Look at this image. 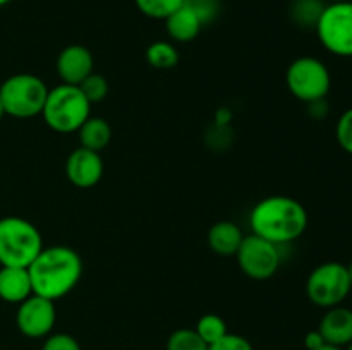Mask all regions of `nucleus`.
Wrapping results in <instances>:
<instances>
[{
	"label": "nucleus",
	"mask_w": 352,
	"mask_h": 350,
	"mask_svg": "<svg viewBox=\"0 0 352 350\" xmlns=\"http://www.w3.org/2000/svg\"><path fill=\"white\" fill-rule=\"evenodd\" d=\"M28 271L33 294L55 302L78 287L82 277V259L72 247H43Z\"/></svg>",
	"instance_id": "1"
},
{
	"label": "nucleus",
	"mask_w": 352,
	"mask_h": 350,
	"mask_svg": "<svg viewBox=\"0 0 352 350\" xmlns=\"http://www.w3.org/2000/svg\"><path fill=\"white\" fill-rule=\"evenodd\" d=\"M251 233L277 246L294 242L308 229V211L289 196H270L256 202L250 215Z\"/></svg>",
	"instance_id": "2"
},
{
	"label": "nucleus",
	"mask_w": 352,
	"mask_h": 350,
	"mask_svg": "<svg viewBox=\"0 0 352 350\" xmlns=\"http://www.w3.org/2000/svg\"><path fill=\"white\" fill-rule=\"evenodd\" d=\"M89 115L91 103L86 100L79 86L62 82L54 89H48L41 117L52 130L60 134L78 132Z\"/></svg>",
	"instance_id": "3"
},
{
	"label": "nucleus",
	"mask_w": 352,
	"mask_h": 350,
	"mask_svg": "<svg viewBox=\"0 0 352 350\" xmlns=\"http://www.w3.org/2000/svg\"><path fill=\"white\" fill-rule=\"evenodd\" d=\"M43 249L40 230L21 216L0 220V266L28 268Z\"/></svg>",
	"instance_id": "4"
},
{
	"label": "nucleus",
	"mask_w": 352,
	"mask_h": 350,
	"mask_svg": "<svg viewBox=\"0 0 352 350\" xmlns=\"http://www.w3.org/2000/svg\"><path fill=\"white\" fill-rule=\"evenodd\" d=\"M47 95V84L34 74H14L0 86V100L6 115L16 119L41 115Z\"/></svg>",
	"instance_id": "5"
},
{
	"label": "nucleus",
	"mask_w": 352,
	"mask_h": 350,
	"mask_svg": "<svg viewBox=\"0 0 352 350\" xmlns=\"http://www.w3.org/2000/svg\"><path fill=\"white\" fill-rule=\"evenodd\" d=\"M285 84L291 95L306 105L325 100L332 88L329 67L316 57H299L287 67Z\"/></svg>",
	"instance_id": "6"
},
{
	"label": "nucleus",
	"mask_w": 352,
	"mask_h": 350,
	"mask_svg": "<svg viewBox=\"0 0 352 350\" xmlns=\"http://www.w3.org/2000/svg\"><path fill=\"white\" fill-rule=\"evenodd\" d=\"M352 283L346 264L329 261L309 273L306 280V295L315 305L323 309L340 305L351 294Z\"/></svg>",
	"instance_id": "7"
},
{
	"label": "nucleus",
	"mask_w": 352,
	"mask_h": 350,
	"mask_svg": "<svg viewBox=\"0 0 352 350\" xmlns=\"http://www.w3.org/2000/svg\"><path fill=\"white\" fill-rule=\"evenodd\" d=\"M327 51L342 58L352 57V0L329 2L315 27Z\"/></svg>",
	"instance_id": "8"
},
{
	"label": "nucleus",
	"mask_w": 352,
	"mask_h": 350,
	"mask_svg": "<svg viewBox=\"0 0 352 350\" xmlns=\"http://www.w3.org/2000/svg\"><path fill=\"white\" fill-rule=\"evenodd\" d=\"M277 244L250 233L244 235L236 253L237 264L246 277L253 280H268L278 271L282 263V253Z\"/></svg>",
	"instance_id": "9"
},
{
	"label": "nucleus",
	"mask_w": 352,
	"mask_h": 350,
	"mask_svg": "<svg viewBox=\"0 0 352 350\" xmlns=\"http://www.w3.org/2000/svg\"><path fill=\"white\" fill-rule=\"evenodd\" d=\"M16 325L28 338H47L57 321L55 302L40 295H31L17 304Z\"/></svg>",
	"instance_id": "10"
},
{
	"label": "nucleus",
	"mask_w": 352,
	"mask_h": 350,
	"mask_svg": "<svg viewBox=\"0 0 352 350\" xmlns=\"http://www.w3.org/2000/svg\"><path fill=\"white\" fill-rule=\"evenodd\" d=\"M105 165L102 154L86 148H76L65 161V175L69 182L79 189L95 187L103 177Z\"/></svg>",
	"instance_id": "11"
},
{
	"label": "nucleus",
	"mask_w": 352,
	"mask_h": 350,
	"mask_svg": "<svg viewBox=\"0 0 352 350\" xmlns=\"http://www.w3.org/2000/svg\"><path fill=\"white\" fill-rule=\"evenodd\" d=\"M95 58L82 45H69L57 57V74L64 84L79 86L93 72Z\"/></svg>",
	"instance_id": "12"
},
{
	"label": "nucleus",
	"mask_w": 352,
	"mask_h": 350,
	"mask_svg": "<svg viewBox=\"0 0 352 350\" xmlns=\"http://www.w3.org/2000/svg\"><path fill=\"white\" fill-rule=\"evenodd\" d=\"M318 331L322 333L325 343L333 347H347L352 342V309L342 304L327 309L320 321Z\"/></svg>",
	"instance_id": "13"
},
{
	"label": "nucleus",
	"mask_w": 352,
	"mask_h": 350,
	"mask_svg": "<svg viewBox=\"0 0 352 350\" xmlns=\"http://www.w3.org/2000/svg\"><path fill=\"white\" fill-rule=\"evenodd\" d=\"M31 295H33V285H31L28 268H0V299L3 302L21 304Z\"/></svg>",
	"instance_id": "14"
},
{
	"label": "nucleus",
	"mask_w": 352,
	"mask_h": 350,
	"mask_svg": "<svg viewBox=\"0 0 352 350\" xmlns=\"http://www.w3.org/2000/svg\"><path fill=\"white\" fill-rule=\"evenodd\" d=\"M165 27H167L168 36L174 41H177V43H189V41L198 38V34L201 33L203 23L184 0L182 7H179L174 14H170L165 19Z\"/></svg>",
	"instance_id": "15"
},
{
	"label": "nucleus",
	"mask_w": 352,
	"mask_h": 350,
	"mask_svg": "<svg viewBox=\"0 0 352 350\" xmlns=\"http://www.w3.org/2000/svg\"><path fill=\"white\" fill-rule=\"evenodd\" d=\"M244 233L234 222H219L208 230V246L219 256H236Z\"/></svg>",
	"instance_id": "16"
},
{
	"label": "nucleus",
	"mask_w": 352,
	"mask_h": 350,
	"mask_svg": "<svg viewBox=\"0 0 352 350\" xmlns=\"http://www.w3.org/2000/svg\"><path fill=\"white\" fill-rule=\"evenodd\" d=\"M78 136L81 148L100 153L109 146L110 139H112V127L102 117L89 115L78 129Z\"/></svg>",
	"instance_id": "17"
},
{
	"label": "nucleus",
	"mask_w": 352,
	"mask_h": 350,
	"mask_svg": "<svg viewBox=\"0 0 352 350\" xmlns=\"http://www.w3.org/2000/svg\"><path fill=\"white\" fill-rule=\"evenodd\" d=\"M325 7V0H294L291 5V17L298 26L316 27Z\"/></svg>",
	"instance_id": "18"
},
{
	"label": "nucleus",
	"mask_w": 352,
	"mask_h": 350,
	"mask_svg": "<svg viewBox=\"0 0 352 350\" xmlns=\"http://www.w3.org/2000/svg\"><path fill=\"white\" fill-rule=\"evenodd\" d=\"M146 60L151 67L167 71V69H174L179 64V51L170 41H153L146 48Z\"/></svg>",
	"instance_id": "19"
},
{
	"label": "nucleus",
	"mask_w": 352,
	"mask_h": 350,
	"mask_svg": "<svg viewBox=\"0 0 352 350\" xmlns=\"http://www.w3.org/2000/svg\"><path fill=\"white\" fill-rule=\"evenodd\" d=\"M195 329L196 333L201 336L203 342H205L206 345H212V343H215L217 340H220L222 336H226L227 333H229L227 331L226 321H223L219 314H212V312L201 316V318L198 319V323H196Z\"/></svg>",
	"instance_id": "20"
},
{
	"label": "nucleus",
	"mask_w": 352,
	"mask_h": 350,
	"mask_svg": "<svg viewBox=\"0 0 352 350\" xmlns=\"http://www.w3.org/2000/svg\"><path fill=\"white\" fill-rule=\"evenodd\" d=\"M141 14L151 19H167L179 7H182L184 0H134Z\"/></svg>",
	"instance_id": "21"
},
{
	"label": "nucleus",
	"mask_w": 352,
	"mask_h": 350,
	"mask_svg": "<svg viewBox=\"0 0 352 350\" xmlns=\"http://www.w3.org/2000/svg\"><path fill=\"white\" fill-rule=\"evenodd\" d=\"M167 350H208V345L203 342L196 329L181 328L168 336Z\"/></svg>",
	"instance_id": "22"
},
{
	"label": "nucleus",
	"mask_w": 352,
	"mask_h": 350,
	"mask_svg": "<svg viewBox=\"0 0 352 350\" xmlns=\"http://www.w3.org/2000/svg\"><path fill=\"white\" fill-rule=\"evenodd\" d=\"M79 89H81L82 95L86 96V100L93 105V103H100L107 98V95H109V81H107L102 74L91 72V74L79 84Z\"/></svg>",
	"instance_id": "23"
},
{
	"label": "nucleus",
	"mask_w": 352,
	"mask_h": 350,
	"mask_svg": "<svg viewBox=\"0 0 352 350\" xmlns=\"http://www.w3.org/2000/svg\"><path fill=\"white\" fill-rule=\"evenodd\" d=\"M336 136L340 148H342L346 153L352 154V108L346 110V112L340 115V119L337 120Z\"/></svg>",
	"instance_id": "24"
},
{
	"label": "nucleus",
	"mask_w": 352,
	"mask_h": 350,
	"mask_svg": "<svg viewBox=\"0 0 352 350\" xmlns=\"http://www.w3.org/2000/svg\"><path fill=\"white\" fill-rule=\"evenodd\" d=\"M186 3H188V5L195 10L196 16L201 19L203 26L210 24L217 16H219V0H186Z\"/></svg>",
	"instance_id": "25"
},
{
	"label": "nucleus",
	"mask_w": 352,
	"mask_h": 350,
	"mask_svg": "<svg viewBox=\"0 0 352 350\" xmlns=\"http://www.w3.org/2000/svg\"><path fill=\"white\" fill-rule=\"evenodd\" d=\"M41 350H81L78 340L67 333H50L45 338Z\"/></svg>",
	"instance_id": "26"
},
{
	"label": "nucleus",
	"mask_w": 352,
	"mask_h": 350,
	"mask_svg": "<svg viewBox=\"0 0 352 350\" xmlns=\"http://www.w3.org/2000/svg\"><path fill=\"white\" fill-rule=\"evenodd\" d=\"M208 350H253V345L248 338L237 333H227L215 343L208 345Z\"/></svg>",
	"instance_id": "27"
},
{
	"label": "nucleus",
	"mask_w": 352,
	"mask_h": 350,
	"mask_svg": "<svg viewBox=\"0 0 352 350\" xmlns=\"http://www.w3.org/2000/svg\"><path fill=\"white\" fill-rule=\"evenodd\" d=\"M305 345L308 350H316L320 349V347L325 345V340H323L322 333H320L318 329H315V331H309L308 335L305 336Z\"/></svg>",
	"instance_id": "28"
},
{
	"label": "nucleus",
	"mask_w": 352,
	"mask_h": 350,
	"mask_svg": "<svg viewBox=\"0 0 352 350\" xmlns=\"http://www.w3.org/2000/svg\"><path fill=\"white\" fill-rule=\"evenodd\" d=\"M308 110L309 115H313L315 119H323V117L329 113V105H327V98L325 100H318V102L308 103Z\"/></svg>",
	"instance_id": "29"
},
{
	"label": "nucleus",
	"mask_w": 352,
	"mask_h": 350,
	"mask_svg": "<svg viewBox=\"0 0 352 350\" xmlns=\"http://www.w3.org/2000/svg\"><path fill=\"white\" fill-rule=\"evenodd\" d=\"M316 350H344V349H340V347H333V345H329V343H325V345L320 347V349H316Z\"/></svg>",
	"instance_id": "30"
},
{
	"label": "nucleus",
	"mask_w": 352,
	"mask_h": 350,
	"mask_svg": "<svg viewBox=\"0 0 352 350\" xmlns=\"http://www.w3.org/2000/svg\"><path fill=\"white\" fill-rule=\"evenodd\" d=\"M347 273H349V278H351V283H352V261L349 264H347Z\"/></svg>",
	"instance_id": "31"
},
{
	"label": "nucleus",
	"mask_w": 352,
	"mask_h": 350,
	"mask_svg": "<svg viewBox=\"0 0 352 350\" xmlns=\"http://www.w3.org/2000/svg\"><path fill=\"white\" fill-rule=\"evenodd\" d=\"M6 115V110H3V105H2V100H0V120H2V117Z\"/></svg>",
	"instance_id": "32"
},
{
	"label": "nucleus",
	"mask_w": 352,
	"mask_h": 350,
	"mask_svg": "<svg viewBox=\"0 0 352 350\" xmlns=\"http://www.w3.org/2000/svg\"><path fill=\"white\" fill-rule=\"evenodd\" d=\"M9 2H10V0H0V7L6 5V3H9Z\"/></svg>",
	"instance_id": "33"
},
{
	"label": "nucleus",
	"mask_w": 352,
	"mask_h": 350,
	"mask_svg": "<svg viewBox=\"0 0 352 350\" xmlns=\"http://www.w3.org/2000/svg\"><path fill=\"white\" fill-rule=\"evenodd\" d=\"M327 2H347V0H327Z\"/></svg>",
	"instance_id": "34"
},
{
	"label": "nucleus",
	"mask_w": 352,
	"mask_h": 350,
	"mask_svg": "<svg viewBox=\"0 0 352 350\" xmlns=\"http://www.w3.org/2000/svg\"><path fill=\"white\" fill-rule=\"evenodd\" d=\"M346 350H352V342L349 343V345H347V349Z\"/></svg>",
	"instance_id": "35"
}]
</instances>
